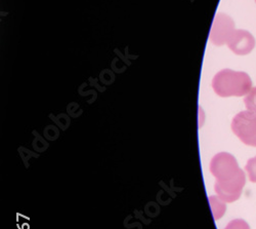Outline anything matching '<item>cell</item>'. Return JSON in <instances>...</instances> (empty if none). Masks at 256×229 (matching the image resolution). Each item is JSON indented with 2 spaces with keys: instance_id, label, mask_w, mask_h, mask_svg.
<instances>
[{
  "instance_id": "cell-1",
  "label": "cell",
  "mask_w": 256,
  "mask_h": 229,
  "mask_svg": "<svg viewBox=\"0 0 256 229\" xmlns=\"http://www.w3.org/2000/svg\"><path fill=\"white\" fill-rule=\"evenodd\" d=\"M210 172L216 177L214 189L224 201L239 199L246 182L245 173L239 168L237 159L228 152H220L210 162Z\"/></svg>"
},
{
  "instance_id": "cell-2",
  "label": "cell",
  "mask_w": 256,
  "mask_h": 229,
  "mask_svg": "<svg viewBox=\"0 0 256 229\" xmlns=\"http://www.w3.org/2000/svg\"><path fill=\"white\" fill-rule=\"evenodd\" d=\"M212 88L222 98L242 97L251 91L252 80L245 72L224 69L213 77Z\"/></svg>"
},
{
  "instance_id": "cell-3",
  "label": "cell",
  "mask_w": 256,
  "mask_h": 229,
  "mask_svg": "<svg viewBox=\"0 0 256 229\" xmlns=\"http://www.w3.org/2000/svg\"><path fill=\"white\" fill-rule=\"evenodd\" d=\"M232 131L244 144L256 147V114L246 110L232 118Z\"/></svg>"
},
{
  "instance_id": "cell-4",
  "label": "cell",
  "mask_w": 256,
  "mask_h": 229,
  "mask_svg": "<svg viewBox=\"0 0 256 229\" xmlns=\"http://www.w3.org/2000/svg\"><path fill=\"white\" fill-rule=\"evenodd\" d=\"M234 29V23L230 17L226 14L218 13L213 20L209 39L214 46H224L228 44Z\"/></svg>"
},
{
  "instance_id": "cell-5",
  "label": "cell",
  "mask_w": 256,
  "mask_h": 229,
  "mask_svg": "<svg viewBox=\"0 0 256 229\" xmlns=\"http://www.w3.org/2000/svg\"><path fill=\"white\" fill-rule=\"evenodd\" d=\"M228 49L239 56L250 54L255 47V39L247 30L236 29L228 41Z\"/></svg>"
},
{
  "instance_id": "cell-6",
  "label": "cell",
  "mask_w": 256,
  "mask_h": 229,
  "mask_svg": "<svg viewBox=\"0 0 256 229\" xmlns=\"http://www.w3.org/2000/svg\"><path fill=\"white\" fill-rule=\"evenodd\" d=\"M209 203L212 210L213 218H214V220L220 219L226 210V201H224L220 196H210Z\"/></svg>"
},
{
  "instance_id": "cell-7",
  "label": "cell",
  "mask_w": 256,
  "mask_h": 229,
  "mask_svg": "<svg viewBox=\"0 0 256 229\" xmlns=\"http://www.w3.org/2000/svg\"><path fill=\"white\" fill-rule=\"evenodd\" d=\"M244 103L247 110L256 114V88H252L251 91L246 95Z\"/></svg>"
},
{
  "instance_id": "cell-8",
  "label": "cell",
  "mask_w": 256,
  "mask_h": 229,
  "mask_svg": "<svg viewBox=\"0 0 256 229\" xmlns=\"http://www.w3.org/2000/svg\"><path fill=\"white\" fill-rule=\"evenodd\" d=\"M246 172L248 174L249 180L253 183H256V156L250 158L246 163Z\"/></svg>"
},
{
  "instance_id": "cell-9",
  "label": "cell",
  "mask_w": 256,
  "mask_h": 229,
  "mask_svg": "<svg viewBox=\"0 0 256 229\" xmlns=\"http://www.w3.org/2000/svg\"><path fill=\"white\" fill-rule=\"evenodd\" d=\"M224 229H250V227L244 220L236 219L230 221Z\"/></svg>"
},
{
  "instance_id": "cell-10",
  "label": "cell",
  "mask_w": 256,
  "mask_h": 229,
  "mask_svg": "<svg viewBox=\"0 0 256 229\" xmlns=\"http://www.w3.org/2000/svg\"><path fill=\"white\" fill-rule=\"evenodd\" d=\"M255 3H256V0H255Z\"/></svg>"
}]
</instances>
